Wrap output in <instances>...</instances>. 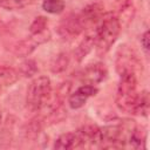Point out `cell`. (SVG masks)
Wrapping results in <instances>:
<instances>
[{"mask_svg":"<svg viewBox=\"0 0 150 150\" xmlns=\"http://www.w3.org/2000/svg\"><path fill=\"white\" fill-rule=\"evenodd\" d=\"M121 32V22L114 13L102 14L95 33H94V47L96 48L97 55H104L110 47L115 43Z\"/></svg>","mask_w":150,"mask_h":150,"instance_id":"obj_1","label":"cell"},{"mask_svg":"<svg viewBox=\"0 0 150 150\" xmlns=\"http://www.w3.org/2000/svg\"><path fill=\"white\" fill-rule=\"evenodd\" d=\"M141 93L137 91V77L135 73L120 74V82L116 93L117 107L129 114L137 115Z\"/></svg>","mask_w":150,"mask_h":150,"instance_id":"obj_2","label":"cell"},{"mask_svg":"<svg viewBox=\"0 0 150 150\" xmlns=\"http://www.w3.org/2000/svg\"><path fill=\"white\" fill-rule=\"evenodd\" d=\"M136 127L132 120H121L112 124L101 128V144L102 148H122L128 144L129 137Z\"/></svg>","mask_w":150,"mask_h":150,"instance_id":"obj_3","label":"cell"},{"mask_svg":"<svg viewBox=\"0 0 150 150\" xmlns=\"http://www.w3.org/2000/svg\"><path fill=\"white\" fill-rule=\"evenodd\" d=\"M52 95V83L47 76L34 79L27 89L26 105L30 111H38L47 105Z\"/></svg>","mask_w":150,"mask_h":150,"instance_id":"obj_4","label":"cell"},{"mask_svg":"<svg viewBox=\"0 0 150 150\" xmlns=\"http://www.w3.org/2000/svg\"><path fill=\"white\" fill-rule=\"evenodd\" d=\"M142 67V62H139L135 52L127 46H121L117 52L116 57V70L118 74L122 73H135L137 69Z\"/></svg>","mask_w":150,"mask_h":150,"instance_id":"obj_5","label":"cell"},{"mask_svg":"<svg viewBox=\"0 0 150 150\" xmlns=\"http://www.w3.org/2000/svg\"><path fill=\"white\" fill-rule=\"evenodd\" d=\"M83 29H84V26L82 23V20L80 15L76 14V15H69L64 18L61 21L59 30L64 39H73L77 36Z\"/></svg>","mask_w":150,"mask_h":150,"instance_id":"obj_6","label":"cell"},{"mask_svg":"<svg viewBox=\"0 0 150 150\" xmlns=\"http://www.w3.org/2000/svg\"><path fill=\"white\" fill-rule=\"evenodd\" d=\"M105 77H107V69L102 63L89 64L82 70L80 75V80L84 84H91V86L102 82Z\"/></svg>","mask_w":150,"mask_h":150,"instance_id":"obj_7","label":"cell"},{"mask_svg":"<svg viewBox=\"0 0 150 150\" xmlns=\"http://www.w3.org/2000/svg\"><path fill=\"white\" fill-rule=\"evenodd\" d=\"M98 91V89L91 84H83L81 87H79L74 93L70 94L69 98H68V103L69 107L71 109H79L81 107H83L87 102V100L94 95H96V93Z\"/></svg>","mask_w":150,"mask_h":150,"instance_id":"obj_8","label":"cell"},{"mask_svg":"<svg viewBox=\"0 0 150 150\" xmlns=\"http://www.w3.org/2000/svg\"><path fill=\"white\" fill-rule=\"evenodd\" d=\"M82 146H96L101 144V128L96 125H84L77 130Z\"/></svg>","mask_w":150,"mask_h":150,"instance_id":"obj_9","label":"cell"},{"mask_svg":"<svg viewBox=\"0 0 150 150\" xmlns=\"http://www.w3.org/2000/svg\"><path fill=\"white\" fill-rule=\"evenodd\" d=\"M53 148L59 149V150H69V149H75V148H82L81 139L79 137L77 131L66 132V134L60 135L55 139Z\"/></svg>","mask_w":150,"mask_h":150,"instance_id":"obj_10","label":"cell"},{"mask_svg":"<svg viewBox=\"0 0 150 150\" xmlns=\"http://www.w3.org/2000/svg\"><path fill=\"white\" fill-rule=\"evenodd\" d=\"M146 143V129L142 125H136L129 137L128 144L134 149H144Z\"/></svg>","mask_w":150,"mask_h":150,"instance_id":"obj_11","label":"cell"},{"mask_svg":"<svg viewBox=\"0 0 150 150\" xmlns=\"http://www.w3.org/2000/svg\"><path fill=\"white\" fill-rule=\"evenodd\" d=\"M94 45H95L94 34L87 35V36L81 41V43L77 46V48H76L75 52H74V56H75L76 61H79V62L82 61V60L86 57V55L93 49Z\"/></svg>","mask_w":150,"mask_h":150,"instance_id":"obj_12","label":"cell"},{"mask_svg":"<svg viewBox=\"0 0 150 150\" xmlns=\"http://www.w3.org/2000/svg\"><path fill=\"white\" fill-rule=\"evenodd\" d=\"M39 45H40V42H39L35 38L30 36V38L27 39V40L20 41V42L14 47L13 52L15 53V55L26 56V55H29V54L35 49V47L39 46Z\"/></svg>","mask_w":150,"mask_h":150,"instance_id":"obj_13","label":"cell"},{"mask_svg":"<svg viewBox=\"0 0 150 150\" xmlns=\"http://www.w3.org/2000/svg\"><path fill=\"white\" fill-rule=\"evenodd\" d=\"M19 79V71H16L12 67L2 66L0 67V88L8 87L15 83Z\"/></svg>","mask_w":150,"mask_h":150,"instance_id":"obj_14","label":"cell"},{"mask_svg":"<svg viewBox=\"0 0 150 150\" xmlns=\"http://www.w3.org/2000/svg\"><path fill=\"white\" fill-rule=\"evenodd\" d=\"M42 8L50 14H60L64 9V1L63 0H43Z\"/></svg>","mask_w":150,"mask_h":150,"instance_id":"obj_15","label":"cell"},{"mask_svg":"<svg viewBox=\"0 0 150 150\" xmlns=\"http://www.w3.org/2000/svg\"><path fill=\"white\" fill-rule=\"evenodd\" d=\"M35 0H0V7L6 9H18L33 4Z\"/></svg>","mask_w":150,"mask_h":150,"instance_id":"obj_16","label":"cell"},{"mask_svg":"<svg viewBox=\"0 0 150 150\" xmlns=\"http://www.w3.org/2000/svg\"><path fill=\"white\" fill-rule=\"evenodd\" d=\"M150 100H149V94L146 90L142 91L139 95V103H138V109H137V115L146 116L149 112V107H150Z\"/></svg>","mask_w":150,"mask_h":150,"instance_id":"obj_17","label":"cell"},{"mask_svg":"<svg viewBox=\"0 0 150 150\" xmlns=\"http://www.w3.org/2000/svg\"><path fill=\"white\" fill-rule=\"evenodd\" d=\"M20 71L21 74H23L25 76H32L38 71V67L36 63L33 60H27L25 62L21 63L20 66Z\"/></svg>","mask_w":150,"mask_h":150,"instance_id":"obj_18","label":"cell"},{"mask_svg":"<svg viewBox=\"0 0 150 150\" xmlns=\"http://www.w3.org/2000/svg\"><path fill=\"white\" fill-rule=\"evenodd\" d=\"M67 64H68V57H67V55L61 54V55H59V56L56 57L55 62L53 63V66H52V71H54V73L62 71V70H64V69L67 68Z\"/></svg>","mask_w":150,"mask_h":150,"instance_id":"obj_19","label":"cell"},{"mask_svg":"<svg viewBox=\"0 0 150 150\" xmlns=\"http://www.w3.org/2000/svg\"><path fill=\"white\" fill-rule=\"evenodd\" d=\"M141 45H142V48L143 50L145 52V54L148 55L149 54V32H144V34L142 35L141 38Z\"/></svg>","mask_w":150,"mask_h":150,"instance_id":"obj_20","label":"cell"},{"mask_svg":"<svg viewBox=\"0 0 150 150\" xmlns=\"http://www.w3.org/2000/svg\"><path fill=\"white\" fill-rule=\"evenodd\" d=\"M0 124H1V114H0Z\"/></svg>","mask_w":150,"mask_h":150,"instance_id":"obj_21","label":"cell"}]
</instances>
